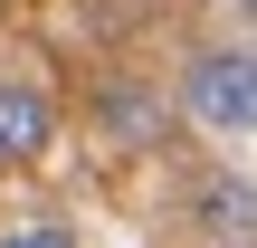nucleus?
<instances>
[{"instance_id":"1","label":"nucleus","mask_w":257,"mask_h":248,"mask_svg":"<svg viewBox=\"0 0 257 248\" xmlns=\"http://www.w3.org/2000/svg\"><path fill=\"white\" fill-rule=\"evenodd\" d=\"M181 115L200 134H219V143H248L257 134V67H248V48H200L181 67Z\"/></svg>"},{"instance_id":"2","label":"nucleus","mask_w":257,"mask_h":248,"mask_svg":"<svg viewBox=\"0 0 257 248\" xmlns=\"http://www.w3.org/2000/svg\"><path fill=\"white\" fill-rule=\"evenodd\" d=\"M95 124L114 134V153H162V134H172V105H162L153 86H134V76H114V86L95 96Z\"/></svg>"},{"instance_id":"3","label":"nucleus","mask_w":257,"mask_h":248,"mask_svg":"<svg viewBox=\"0 0 257 248\" xmlns=\"http://www.w3.org/2000/svg\"><path fill=\"white\" fill-rule=\"evenodd\" d=\"M191 229L210 248H248L257 239V191H248V172H210L200 191H191Z\"/></svg>"},{"instance_id":"4","label":"nucleus","mask_w":257,"mask_h":248,"mask_svg":"<svg viewBox=\"0 0 257 248\" xmlns=\"http://www.w3.org/2000/svg\"><path fill=\"white\" fill-rule=\"evenodd\" d=\"M48 134H57V115H48V96H38L29 76H0V172H19V162H38V153H48Z\"/></svg>"},{"instance_id":"5","label":"nucleus","mask_w":257,"mask_h":248,"mask_svg":"<svg viewBox=\"0 0 257 248\" xmlns=\"http://www.w3.org/2000/svg\"><path fill=\"white\" fill-rule=\"evenodd\" d=\"M0 248H76V229H57V220H19V229H0Z\"/></svg>"}]
</instances>
